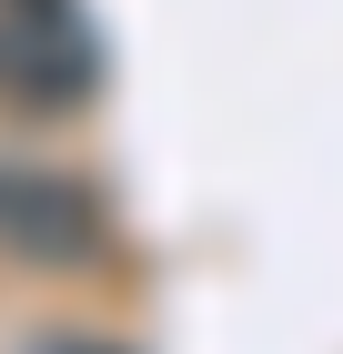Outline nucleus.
Here are the masks:
<instances>
[{
    "label": "nucleus",
    "instance_id": "1",
    "mask_svg": "<svg viewBox=\"0 0 343 354\" xmlns=\"http://www.w3.org/2000/svg\"><path fill=\"white\" fill-rule=\"evenodd\" d=\"M101 243H111V213L91 183H71L51 162H0V253L10 263L81 273V263H101Z\"/></svg>",
    "mask_w": 343,
    "mask_h": 354
},
{
    "label": "nucleus",
    "instance_id": "2",
    "mask_svg": "<svg viewBox=\"0 0 343 354\" xmlns=\"http://www.w3.org/2000/svg\"><path fill=\"white\" fill-rule=\"evenodd\" d=\"M91 71L101 61L71 0H0V102L10 111H71Z\"/></svg>",
    "mask_w": 343,
    "mask_h": 354
}]
</instances>
